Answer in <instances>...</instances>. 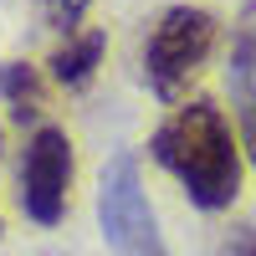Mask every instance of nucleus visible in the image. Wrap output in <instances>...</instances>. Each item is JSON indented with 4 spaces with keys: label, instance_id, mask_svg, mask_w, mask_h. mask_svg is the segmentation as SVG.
I'll use <instances>...</instances> for the list:
<instances>
[{
    "label": "nucleus",
    "instance_id": "f257e3e1",
    "mask_svg": "<svg viewBox=\"0 0 256 256\" xmlns=\"http://www.w3.org/2000/svg\"><path fill=\"white\" fill-rule=\"evenodd\" d=\"M148 154L184 184L190 205L200 210H226L241 195V148L210 98H195L169 113L148 138Z\"/></svg>",
    "mask_w": 256,
    "mask_h": 256
},
{
    "label": "nucleus",
    "instance_id": "f03ea898",
    "mask_svg": "<svg viewBox=\"0 0 256 256\" xmlns=\"http://www.w3.org/2000/svg\"><path fill=\"white\" fill-rule=\"evenodd\" d=\"M210 46H216V16L200 6H169L159 16V26L144 41V77L164 102H174L190 77L205 67Z\"/></svg>",
    "mask_w": 256,
    "mask_h": 256
},
{
    "label": "nucleus",
    "instance_id": "7ed1b4c3",
    "mask_svg": "<svg viewBox=\"0 0 256 256\" xmlns=\"http://www.w3.org/2000/svg\"><path fill=\"white\" fill-rule=\"evenodd\" d=\"M98 226H102V241H108L118 256H169L164 236H159V220H154V205H148V195H144L134 154H118L108 169H102Z\"/></svg>",
    "mask_w": 256,
    "mask_h": 256
},
{
    "label": "nucleus",
    "instance_id": "20e7f679",
    "mask_svg": "<svg viewBox=\"0 0 256 256\" xmlns=\"http://www.w3.org/2000/svg\"><path fill=\"white\" fill-rule=\"evenodd\" d=\"M67 184H72V138L41 123L26 144V164H20V210L36 226H56L67 216Z\"/></svg>",
    "mask_w": 256,
    "mask_h": 256
},
{
    "label": "nucleus",
    "instance_id": "39448f33",
    "mask_svg": "<svg viewBox=\"0 0 256 256\" xmlns=\"http://www.w3.org/2000/svg\"><path fill=\"white\" fill-rule=\"evenodd\" d=\"M230 98H236V118H241V148L256 164V26L251 20L230 46Z\"/></svg>",
    "mask_w": 256,
    "mask_h": 256
},
{
    "label": "nucleus",
    "instance_id": "423d86ee",
    "mask_svg": "<svg viewBox=\"0 0 256 256\" xmlns=\"http://www.w3.org/2000/svg\"><path fill=\"white\" fill-rule=\"evenodd\" d=\"M102 46H108V36L102 31H82V36H67V46L52 56V77L62 88H88L98 62H102Z\"/></svg>",
    "mask_w": 256,
    "mask_h": 256
},
{
    "label": "nucleus",
    "instance_id": "0eeeda50",
    "mask_svg": "<svg viewBox=\"0 0 256 256\" xmlns=\"http://www.w3.org/2000/svg\"><path fill=\"white\" fill-rule=\"evenodd\" d=\"M0 92H6L10 113H16L20 123L41 113V82H36V72L26 67V62H10V67H0Z\"/></svg>",
    "mask_w": 256,
    "mask_h": 256
},
{
    "label": "nucleus",
    "instance_id": "6e6552de",
    "mask_svg": "<svg viewBox=\"0 0 256 256\" xmlns=\"http://www.w3.org/2000/svg\"><path fill=\"white\" fill-rule=\"evenodd\" d=\"M41 10H46V20L56 31H67V36H77V26H82V16H88V6L92 0H36Z\"/></svg>",
    "mask_w": 256,
    "mask_h": 256
},
{
    "label": "nucleus",
    "instance_id": "1a4fd4ad",
    "mask_svg": "<svg viewBox=\"0 0 256 256\" xmlns=\"http://www.w3.org/2000/svg\"><path fill=\"white\" fill-rule=\"evenodd\" d=\"M216 256H256V226H236V230L220 241Z\"/></svg>",
    "mask_w": 256,
    "mask_h": 256
}]
</instances>
